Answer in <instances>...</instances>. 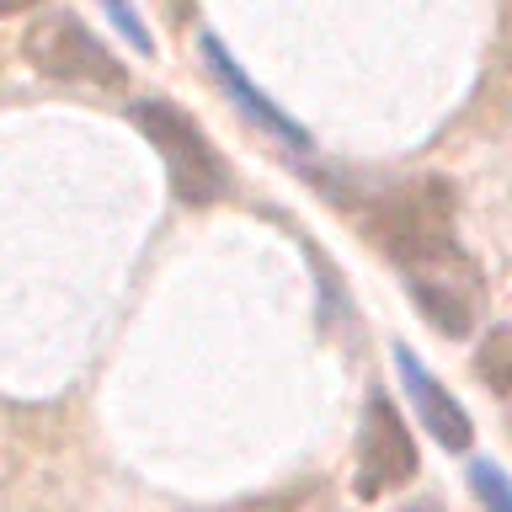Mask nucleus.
<instances>
[{"label":"nucleus","instance_id":"f257e3e1","mask_svg":"<svg viewBox=\"0 0 512 512\" xmlns=\"http://www.w3.org/2000/svg\"><path fill=\"white\" fill-rule=\"evenodd\" d=\"M363 230L400 267L416 310L432 326L443 336H470L480 315V272L459 246V198L443 176L379 192L363 203Z\"/></svg>","mask_w":512,"mask_h":512},{"label":"nucleus","instance_id":"f03ea898","mask_svg":"<svg viewBox=\"0 0 512 512\" xmlns=\"http://www.w3.org/2000/svg\"><path fill=\"white\" fill-rule=\"evenodd\" d=\"M128 118L160 150V160H166L176 203L203 208V203L230 198V166H224V155L208 144V134L187 107L160 102V96H139V102H128Z\"/></svg>","mask_w":512,"mask_h":512},{"label":"nucleus","instance_id":"7ed1b4c3","mask_svg":"<svg viewBox=\"0 0 512 512\" xmlns=\"http://www.w3.org/2000/svg\"><path fill=\"white\" fill-rule=\"evenodd\" d=\"M27 59L38 64L43 75L70 80V86H107V91L128 86L123 64L107 54V43L70 11H48L43 22L27 32Z\"/></svg>","mask_w":512,"mask_h":512},{"label":"nucleus","instance_id":"20e7f679","mask_svg":"<svg viewBox=\"0 0 512 512\" xmlns=\"http://www.w3.org/2000/svg\"><path fill=\"white\" fill-rule=\"evenodd\" d=\"M411 475H416V443L400 422L395 400L384 390H368L358 422V496L374 502L384 491H400Z\"/></svg>","mask_w":512,"mask_h":512},{"label":"nucleus","instance_id":"39448f33","mask_svg":"<svg viewBox=\"0 0 512 512\" xmlns=\"http://www.w3.org/2000/svg\"><path fill=\"white\" fill-rule=\"evenodd\" d=\"M395 368H400V379H406V395H411L416 416L427 422V432H432V438H438L443 448L464 454V448H470V438H475L470 411H464L459 400L443 390V379L432 374V368L416 363V352H411V347H395Z\"/></svg>","mask_w":512,"mask_h":512},{"label":"nucleus","instance_id":"423d86ee","mask_svg":"<svg viewBox=\"0 0 512 512\" xmlns=\"http://www.w3.org/2000/svg\"><path fill=\"white\" fill-rule=\"evenodd\" d=\"M198 54H203V64H208V70H214V80H219V86H224V96H230V102H235L240 112H246L251 123H262V128H267L272 139L294 144V150H304V144H310V134H304V128H299L294 118H288V112H278V107H272V102H267L262 91L251 86L246 75H240V64L230 59V48H224V43L214 38V32H203Z\"/></svg>","mask_w":512,"mask_h":512},{"label":"nucleus","instance_id":"0eeeda50","mask_svg":"<svg viewBox=\"0 0 512 512\" xmlns=\"http://www.w3.org/2000/svg\"><path fill=\"white\" fill-rule=\"evenodd\" d=\"M208 512H336V502H331V486H320V480H304V486L267 491V496H246V502L208 507Z\"/></svg>","mask_w":512,"mask_h":512},{"label":"nucleus","instance_id":"6e6552de","mask_svg":"<svg viewBox=\"0 0 512 512\" xmlns=\"http://www.w3.org/2000/svg\"><path fill=\"white\" fill-rule=\"evenodd\" d=\"M475 374L486 379L496 395L512 390V320L486 331V342H480V352H475Z\"/></svg>","mask_w":512,"mask_h":512},{"label":"nucleus","instance_id":"1a4fd4ad","mask_svg":"<svg viewBox=\"0 0 512 512\" xmlns=\"http://www.w3.org/2000/svg\"><path fill=\"white\" fill-rule=\"evenodd\" d=\"M470 491H475V502L486 507V512H512V480L496 470L491 459H475L470 464Z\"/></svg>","mask_w":512,"mask_h":512},{"label":"nucleus","instance_id":"9d476101","mask_svg":"<svg viewBox=\"0 0 512 512\" xmlns=\"http://www.w3.org/2000/svg\"><path fill=\"white\" fill-rule=\"evenodd\" d=\"M102 11L112 16V27H118L123 38L139 48V54H155V38H150V27H144V16H139L134 6H128V0H102Z\"/></svg>","mask_w":512,"mask_h":512},{"label":"nucleus","instance_id":"9b49d317","mask_svg":"<svg viewBox=\"0 0 512 512\" xmlns=\"http://www.w3.org/2000/svg\"><path fill=\"white\" fill-rule=\"evenodd\" d=\"M27 6H38V0H0V16H11V11H27Z\"/></svg>","mask_w":512,"mask_h":512},{"label":"nucleus","instance_id":"f8f14e48","mask_svg":"<svg viewBox=\"0 0 512 512\" xmlns=\"http://www.w3.org/2000/svg\"><path fill=\"white\" fill-rule=\"evenodd\" d=\"M400 512H443L438 502H411V507H400Z\"/></svg>","mask_w":512,"mask_h":512},{"label":"nucleus","instance_id":"ddd939ff","mask_svg":"<svg viewBox=\"0 0 512 512\" xmlns=\"http://www.w3.org/2000/svg\"><path fill=\"white\" fill-rule=\"evenodd\" d=\"M187 6H192V0H171V11H176V16H187Z\"/></svg>","mask_w":512,"mask_h":512}]
</instances>
